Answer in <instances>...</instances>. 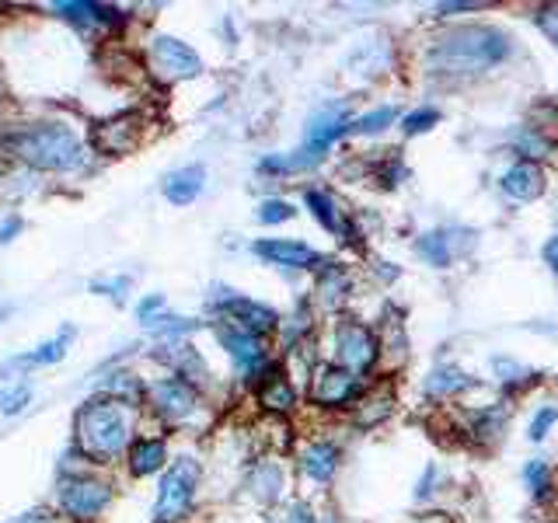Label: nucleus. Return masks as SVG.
<instances>
[{"instance_id": "nucleus-1", "label": "nucleus", "mask_w": 558, "mask_h": 523, "mask_svg": "<svg viewBox=\"0 0 558 523\" xmlns=\"http://www.w3.org/2000/svg\"><path fill=\"white\" fill-rule=\"evenodd\" d=\"M510 53V35L499 28H457V32L436 39V46L429 49V67L436 74H482V70L503 63Z\"/></svg>"}, {"instance_id": "nucleus-2", "label": "nucleus", "mask_w": 558, "mask_h": 523, "mask_svg": "<svg viewBox=\"0 0 558 523\" xmlns=\"http://www.w3.org/2000/svg\"><path fill=\"white\" fill-rule=\"evenodd\" d=\"M7 143H11V150L21 161L35 164L42 171H70L84 161V147L77 140V133L60 123L32 126L25 133H14Z\"/></svg>"}, {"instance_id": "nucleus-3", "label": "nucleus", "mask_w": 558, "mask_h": 523, "mask_svg": "<svg viewBox=\"0 0 558 523\" xmlns=\"http://www.w3.org/2000/svg\"><path fill=\"white\" fill-rule=\"evenodd\" d=\"M77 443L88 457H116L130 443V422L116 401H88L77 412Z\"/></svg>"}, {"instance_id": "nucleus-4", "label": "nucleus", "mask_w": 558, "mask_h": 523, "mask_svg": "<svg viewBox=\"0 0 558 523\" xmlns=\"http://www.w3.org/2000/svg\"><path fill=\"white\" fill-rule=\"evenodd\" d=\"M196 482H199V464L182 457L175 461L161 478V492H157V506H154V520L157 523H175L185 517V510L192 506V496H196Z\"/></svg>"}, {"instance_id": "nucleus-5", "label": "nucleus", "mask_w": 558, "mask_h": 523, "mask_svg": "<svg viewBox=\"0 0 558 523\" xmlns=\"http://www.w3.org/2000/svg\"><path fill=\"white\" fill-rule=\"evenodd\" d=\"M150 56H154V74L164 77V81H182V77H196L203 70L196 49L171 39V35H157L150 42Z\"/></svg>"}, {"instance_id": "nucleus-6", "label": "nucleus", "mask_w": 558, "mask_h": 523, "mask_svg": "<svg viewBox=\"0 0 558 523\" xmlns=\"http://www.w3.org/2000/svg\"><path fill=\"white\" fill-rule=\"evenodd\" d=\"M60 499H63V510L74 520H95L109 506L112 489L105 482H95V478H74V482L63 485Z\"/></svg>"}, {"instance_id": "nucleus-7", "label": "nucleus", "mask_w": 558, "mask_h": 523, "mask_svg": "<svg viewBox=\"0 0 558 523\" xmlns=\"http://www.w3.org/2000/svg\"><path fill=\"white\" fill-rule=\"evenodd\" d=\"M335 349H339V360L349 370H367L377 356V342L370 339V332L363 325H342L335 332Z\"/></svg>"}, {"instance_id": "nucleus-8", "label": "nucleus", "mask_w": 558, "mask_h": 523, "mask_svg": "<svg viewBox=\"0 0 558 523\" xmlns=\"http://www.w3.org/2000/svg\"><path fill=\"white\" fill-rule=\"evenodd\" d=\"M25 367H28V356L0 367V412L7 415L21 412L28 405V398H32V381H28Z\"/></svg>"}, {"instance_id": "nucleus-9", "label": "nucleus", "mask_w": 558, "mask_h": 523, "mask_svg": "<svg viewBox=\"0 0 558 523\" xmlns=\"http://www.w3.org/2000/svg\"><path fill=\"white\" fill-rule=\"evenodd\" d=\"M224 314L234 321L238 328H245V332L252 335H262V332H273L276 328V311L266 304H255V300H245V297H227L224 304Z\"/></svg>"}, {"instance_id": "nucleus-10", "label": "nucleus", "mask_w": 558, "mask_h": 523, "mask_svg": "<svg viewBox=\"0 0 558 523\" xmlns=\"http://www.w3.org/2000/svg\"><path fill=\"white\" fill-rule=\"evenodd\" d=\"M154 401H157V412L168 415V419H189L192 412H196L199 398L196 391H192L189 381H178V377H171V381H161L154 388Z\"/></svg>"}, {"instance_id": "nucleus-11", "label": "nucleus", "mask_w": 558, "mask_h": 523, "mask_svg": "<svg viewBox=\"0 0 558 523\" xmlns=\"http://www.w3.org/2000/svg\"><path fill=\"white\" fill-rule=\"evenodd\" d=\"M255 255L273 265H286V269H311L321 262L318 252L300 245V241H255Z\"/></svg>"}, {"instance_id": "nucleus-12", "label": "nucleus", "mask_w": 558, "mask_h": 523, "mask_svg": "<svg viewBox=\"0 0 558 523\" xmlns=\"http://www.w3.org/2000/svg\"><path fill=\"white\" fill-rule=\"evenodd\" d=\"M356 388H360V384H356L353 370L325 367L314 377V401H318V405H346L356 394Z\"/></svg>"}, {"instance_id": "nucleus-13", "label": "nucleus", "mask_w": 558, "mask_h": 523, "mask_svg": "<svg viewBox=\"0 0 558 523\" xmlns=\"http://www.w3.org/2000/svg\"><path fill=\"white\" fill-rule=\"evenodd\" d=\"M499 185H503V192L513 199H538L541 189H545V175H541L538 164L520 161V164H513L510 171H503Z\"/></svg>"}, {"instance_id": "nucleus-14", "label": "nucleus", "mask_w": 558, "mask_h": 523, "mask_svg": "<svg viewBox=\"0 0 558 523\" xmlns=\"http://www.w3.org/2000/svg\"><path fill=\"white\" fill-rule=\"evenodd\" d=\"M203 182H206V171L199 168V164H189V168H178L171 171L168 178H164V196L171 199L175 206H189L192 199L203 192Z\"/></svg>"}, {"instance_id": "nucleus-15", "label": "nucleus", "mask_w": 558, "mask_h": 523, "mask_svg": "<svg viewBox=\"0 0 558 523\" xmlns=\"http://www.w3.org/2000/svg\"><path fill=\"white\" fill-rule=\"evenodd\" d=\"M137 133H140L137 116H116L98 130V147H102L105 154H126V150L137 143Z\"/></svg>"}, {"instance_id": "nucleus-16", "label": "nucleus", "mask_w": 558, "mask_h": 523, "mask_svg": "<svg viewBox=\"0 0 558 523\" xmlns=\"http://www.w3.org/2000/svg\"><path fill=\"white\" fill-rule=\"evenodd\" d=\"M220 346L241 363V367H255L262 360V339L245 328H220Z\"/></svg>"}, {"instance_id": "nucleus-17", "label": "nucleus", "mask_w": 558, "mask_h": 523, "mask_svg": "<svg viewBox=\"0 0 558 523\" xmlns=\"http://www.w3.org/2000/svg\"><path fill=\"white\" fill-rule=\"evenodd\" d=\"M304 471L314 478V482H328V478L335 475V464H339V450L332 447V443H311V447L304 450Z\"/></svg>"}, {"instance_id": "nucleus-18", "label": "nucleus", "mask_w": 558, "mask_h": 523, "mask_svg": "<svg viewBox=\"0 0 558 523\" xmlns=\"http://www.w3.org/2000/svg\"><path fill=\"white\" fill-rule=\"evenodd\" d=\"M164 464V443L161 440H137L130 447V468L133 475H154Z\"/></svg>"}, {"instance_id": "nucleus-19", "label": "nucleus", "mask_w": 558, "mask_h": 523, "mask_svg": "<svg viewBox=\"0 0 558 523\" xmlns=\"http://www.w3.org/2000/svg\"><path fill=\"white\" fill-rule=\"evenodd\" d=\"M464 388H471V377H464L461 370H454V367L433 370L426 381V394H433V398H447V394H457Z\"/></svg>"}, {"instance_id": "nucleus-20", "label": "nucleus", "mask_w": 558, "mask_h": 523, "mask_svg": "<svg viewBox=\"0 0 558 523\" xmlns=\"http://www.w3.org/2000/svg\"><path fill=\"white\" fill-rule=\"evenodd\" d=\"M304 203L311 206L314 220H318V224L325 227V231H332V234H342V220H339V213H335L332 199H328L325 192H318V189L304 192Z\"/></svg>"}, {"instance_id": "nucleus-21", "label": "nucleus", "mask_w": 558, "mask_h": 523, "mask_svg": "<svg viewBox=\"0 0 558 523\" xmlns=\"http://www.w3.org/2000/svg\"><path fill=\"white\" fill-rule=\"evenodd\" d=\"M56 11L70 21H123L116 7H102V4H56Z\"/></svg>"}, {"instance_id": "nucleus-22", "label": "nucleus", "mask_w": 558, "mask_h": 523, "mask_svg": "<svg viewBox=\"0 0 558 523\" xmlns=\"http://www.w3.org/2000/svg\"><path fill=\"white\" fill-rule=\"evenodd\" d=\"M395 116H398V112L391 109V105H384V109H374V112H367V116H360V119H349L346 133H360V136L381 133V130H388V126L395 123Z\"/></svg>"}, {"instance_id": "nucleus-23", "label": "nucleus", "mask_w": 558, "mask_h": 523, "mask_svg": "<svg viewBox=\"0 0 558 523\" xmlns=\"http://www.w3.org/2000/svg\"><path fill=\"white\" fill-rule=\"evenodd\" d=\"M419 255L426 259L429 265H436V269H443V265L450 262V245H447V234L436 231V234H426V238H419Z\"/></svg>"}, {"instance_id": "nucleus-24", "label": "nucleus", "mask_w": 558, "mask_h": 523, "mask_svg": "<svg viewBox=\"0 0 558 523\" xmlns=\"http://www.w3.org/2000/svg\"><path fill=\"white\" fill-rule=\"evenodd\" d=\"M67 339H70V328H63L53 342H42L35 353H28V363H60L63 353H67Z\"/></svg>"}, {"instance_id": "nucleus-25", "label": "nucleus", "mask_w": 558, "mask_h": 523, "mask_svg": "<svg viewBox=\"0 0 558 523\" xmlns=\"http://www.w3.org/2000/svg\"><path fill=\"white\" fill-rule=\"evenodd\" d=\"M436 123H440V112H436V109H419V112H409V116H405L402 130L409 136H416V133L433 130Z\"/></svg>"}, {"instance_id": "nucleus-26", "label": "nucleus", "mask_w": 558, "mask_h": 523, "mask_svg": "<svg viewBox=\"0 0 558 523\" xmlns=\"http://www.w3.org/2000/svg\"><path fill=\"white\" fill-rule=\"evenodd\" d=\"M524 478H527V485H531L534 499H545V496H548V489H552V482H548V468H545V461H531V464H527Z\"/></svg>"}, {"instance_id": "nucleus-27", "label": "nucleus", "mask_w": 558, "mask_h": 523, "mask_svg": "<svg viewBox=\"0 0 558 523\" xmlns=\"http://www.w3.org/2000/svg\"><path fill=\"white\" fill-rule=\"evenodd\" d=\"M262 401H266L269 408H279V412H283V408H290V405H293V391H290V384H286L283 377H276V381L269 384L266 391H262Z\"/></svg>"}, {"instance_id": "nucleus-28", "label": "nucleus", "mask_w": 558, "mask_h": 523, "mask_svg": "<svg viewBox=\"0 0 558 523\" xmlns=\"http://www.w3.org/2000/svg\"><path fill=\"white\" fill-rule=\"evenodd\" d=\"M293 213H297V210H293L290 203H283V199H266V203L259 206L262 224H283V220H290Z\"/></svg>"}, {"instance_id": "nucleus-29", "label": "nucleus", "mask_w": 558, "mask_h": 523, "mask_svg": "<svg viewBox=\"0 0 558 523\" xmlns=\"http://www.w3.org/2000/svg\"><path fill=\"white\" fill-rule=\"evenodd\" d=\"M555 422H558V408H552V405L541 408V412L531 419V440H534V443H541V440H545V436H548V429L555 426Z\"/></svg>"}, {"instance_id": "nucleus-30", "label": "nucleus", "mask_w": 558, "mask_h": 523, "mask_svg": "<svg viewBox=\"0 0 558 523\" xmlns=\"http://www.w3.org/2000/svg\"><path fill=\"white\" fill-rule=\"evenodd\" d=\"M534 21H538V28L548 35V42L558 49V11H548V7H541L538 14H534Z\"/></svg>"}, {"instance_id": "nucleus-31", "label": "nucleus", "mask_w": 558, "mask_h": 523, "mask_svg": "<svg viewBox=\"0 0 558 523\" xmlns=\"http://www.w3.org/2000/svg\"><path fill=\"white\" fill-rule=\"evenodd\" d=\"M520 147H524V150H538L534 157H545L548 154V143L541 140L538 133H524V136H520Z\"/></svg>"}, {"instance_id": "nucleus-32", "label": "nucleus", "mask_w": 558, "mask_h": 523, "mask_svg": "<svg viewBox=\"0 0 558 523\" xmlns=\"http://www.w3.org/2000/svg\"><path fill=\"white\" fill-rule=\"evenodd\" d=\"M11 523H60V517H53V513H46V510H32V513H25V517L11 520Z\"/></svg>"}, {"instance_id": "nucleus-33", "label": "nucleus", "mask_w": 558, "mask_h": 523, "mask_svg": "<svg viewBox=\"0 0 558 523\" xmlns=\"http://www.w3.org/2000/svg\"><path fill=\"white\" fill-rule=\"evenodd\" d=\"M475 7H482V4H475V0H461V4H440L436 11H440V14H457V11H475Z\"/></svg>"}, {"instance_id": "nucleus-34", "label": "nucleus", "mask_w": 558, "mask_h": 523, "mask_svg": "<svg viewBox=\"0 0 558 523\" xmlns=\"http://www.w3.org/2000/svg\"><path fill=\"white\" fill-rule=\"evenodd\" d=\"M545 262H548V269H552L555 276H558V238H552L545 245Z\"/></svg>"}, {"instance_id": "nucleus-35", "label": "nucleus", "mask_w": 558, "mask_h": 523, "mask_svg": "<svg viewBox=\"0 0 558 523\" xmlns=\"http://www.w3.org/2000/svg\"><path fill=\"white\" fill-rule=\"evenodd\" d=\"M18 231H21V224H18V220H7V224L0 227V241H4V245H7V241H11Z\"/></svg>"}, {"instance_id": "nucleus-36", "label": "nucleus", "mask_w": 558, "mask_h": 523, "mask_svg": "<svg viewBox=\"0 0 558 523\" xmlns=\"http://www.w3.org/2000/svg\"><path fill=\"white\" fill-rule=\"evenodd\" d=\"M293 523H314V517L304 510V506H297V510H293Z\"/></svg>"}, {"instance_id": "nucleus-37", "label": "nucleus", "mask_w": 558, "mask_h": 523, "mask_svg": "<svg viewBox=\"0 0 558 523\" xmlns=\"http://www.w3.org/2000/svg\"><path fill=\"white\" fill-rule=\"evenodd\" d=\"M4 314H7V307H0V318H4Z\"/></svg>"}]
</instances>
